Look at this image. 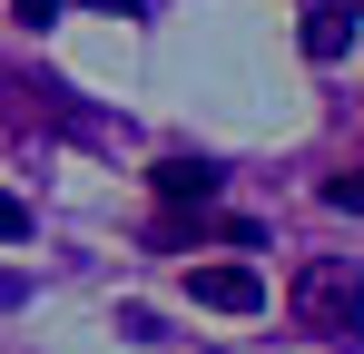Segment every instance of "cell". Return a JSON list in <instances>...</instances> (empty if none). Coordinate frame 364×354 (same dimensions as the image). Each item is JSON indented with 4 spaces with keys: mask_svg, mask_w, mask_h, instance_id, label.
Wrapping results in <instances>:
<instances>
[{
    "mask_svg": "<svg viewBox=\"0 0 364 354\" xmlns=\"http://www.w3.org/2000/svg\"><path fill=\"white\" fill-rule=\"evenodd\" d=\"M10 10H20L30 30H40V20H60V0H10Z\"/></svg>",
    "mask_w": 364,
    "mask_h": 354,
    "instance_id": "cell-7",
    "label": "cell"
},
{
    "mask_svg": "<svg viewBox=\"0 0 364 354\" xmlns=\"http://www.w3.org/2000/svg\"><path fill=\"white\" fill-rule=\"evenodd\" d=\"M296 40H305V59H345V40H355V20H345V0H315Z\"/></svg>",
    "mask_w": 364,
    "mask_h": 354,
    "instance_id": "cell-3",
    "label": "cell"
},
{
    "mask_svg": "<svg viewBox=\"0 0 364 354\" xmlns=\"http://www.w3.org/2000/svg\"><path fill=\"white\" fill-rule=\"evenodd\" d=\"M10 305H20V276H0V315H10Z\"/></svg>",
    "mask_w": 364,
    "mask_h": 354,
    "instance_id": "cell-9",
    "label": "cell"
},
{
    "mask_svg": "<svg viewBox=\"0 0 364 354\" xmlns=\"http://www.w3.org/2000/svg\"><path fill=\"white\" fill-rule=\"evenodd\" d=\"M187 295L217 305V315H256V305H266V276H256V266H187Z\"/></svg>",
    "mask_w": 364,
    "mask_h": 354,
    "instance_id": "cell-2",
    "label": "cell"
},
{
    "mask_svg": "<svg viewBox=\"0 0 364 354\" xmlns=\"http://www.w3.org/2000/svg\"><path fill=\"white\" fill-rule=\"evenodd\" d=\"M20 236H30V207H20V197L0 187V246H20Z\"/></svg>",
    "mask_w": 364,
    "mask_h": 354,
    "instance_id": "cell-6",
    "label": "cell"
},
{
    "mask_svg": "<svg viewBox=\"0 0 364 354\" xmlns=\"http://www.w3.org/2000/svg\"><path fill=\"white\" fill-rule=\"evenodd\" d=\"M99 10H128V20H138V10H158V0H99Z\"/></svg>",
    "mask_w": 364,
    "mask_h": 354,
    "instance_id": "cell-8",
    "label": "cell"
},
{
    "mask_svg": "<svg viewBox=\"0 0 364 354\" xmlns=\"http://www.w3.org/2000/svg\"><path fill=\"white\" fill-rule=\"evenodd\" d=\"M158 197H168V207H207V197H217V168H207V158H168V168H158Z\"/></svg>",
    "mask_w": 364,
    "mask_h": 354,
    "instance_id": "cell-4",
    "label": "cell"
},
{
    "mask_svg": "<svg viewBox=\"0 0 364 354\" xmlns=\"http://www.w3.org/2000/svg\"><path fill=\"white\" fill-rule=\"evenodd\" d=\"M286 315L315 345H364V266L355 256H305L296 286H286Z\"/></svg>",
    "mask_w": 364,
    "mask_h": 354,
    "instance_id": "cell-1",
    "label": "cell"
},
{
    "mask_svg": "<svg viewBox=\"0 0 364 354\" xmlns=\"http://www.w3.org/2000/svg\"><path fill=\"white\" fill-rule=\"evenodd\" d=\"M325 207H345V217H364V168H335V177H325Z\"/></svg>",
    "mask_w": 364,
    "mask_h": 354,
    "instance_id": "cell-5",
    "label": "cell"
}]
</instances>
